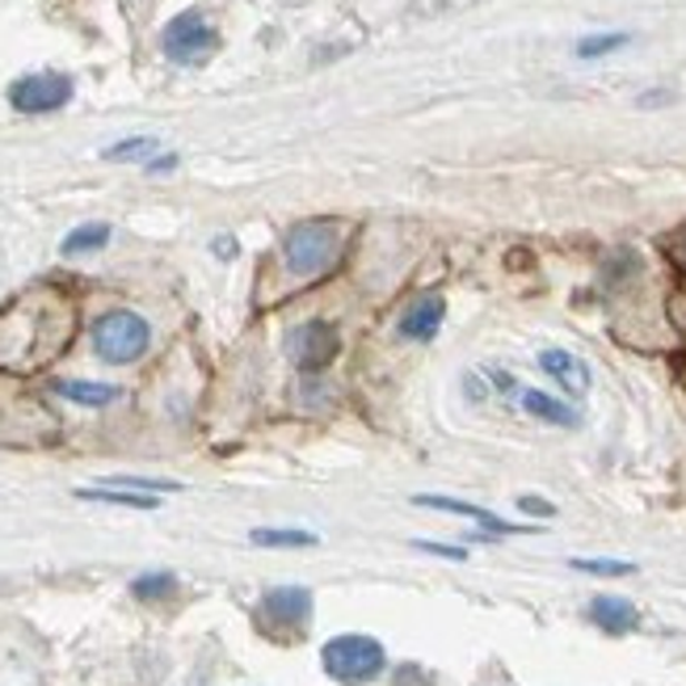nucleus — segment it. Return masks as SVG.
Returning a JSON list of instances; mask_svg holds the SVG:
<instances>
[{
    "mask_svg": "<svg viewBox=\"0 0 686 686\" xmlns=\"http://www.w3.org/2000/svg\"><path fill=\"white\" fill-rule=\"evenodd\" d=\"M321 666L333 683L359 686V683L380 678L383 666H388V653H383V645L380 640H371V636H337V640L324 645Z\"/></svg>",
    "mask_w": 686,
    "mask_h": 686,
    "instance_id": "1",
    "label": "nucleus"
},
{
    "mask_svg": "<svg viewBox=\"0 0 686 686\" xmlns=\"http://www.w3.org/2000/svg\"><path fill=\"white\" fill-rule=\"evenodd\" d=\"M148 342H153V329L135 312H110L94 329V350L106 363H135L148 350Z\"/></svg>",
    "mask_w": 686,
    "mask_h": 686,
    "instance_id": "2",
    "label": "nucleus"
},
{
    "mask_svg": "<svg viewBox=\"0 0 686 686\" xmlns=\"http://www.w3.org/2000/svg\"><path fill=\"white\" fill-rule=\"evenodd\" d=\"M337 245H342V236H337L333 224H300V228L286 232V270L300 274V278H312V274L333 266Z\"/></svg>",
    "mask_w": 686,
    "mask_h": 686,
    "instance_id": "3",
    "label": "nucleus"
},
{
    "mask_svg": "<svg viewBox=\"0 0 686 686\" xmlns=\"http://www.w3.org/2000/svg\"><path fill=\"white\" fill-rule=\"evenodd\" d=\"M165 56L173 63H203V59L215 56V47H219V35L210 30V21L203 13H182V18H173L165 26Z\"/></svg>",
    "mask_w": 686,
    "mask_h": 686,
    "instance_id": "4",
    "label": "nucleus"
},
{
    "mask_svg": "<svg viewBox=\"0 0 686 686\" xmlns=\"http://www.w3.org/2000/svg\"><path fill=\"white\" fill-rule=\"evenodd\" d=\"M337 350H342V337H337V329L324 321H307L300 324L295 333H291V342H286V354H291V363L300 366V371H324V366L337 359Z\"/></svg>",
    "mask_w": 686,
    "mask_h": 686,
    "instance_id": "5",
    "label": "nucleus"
},
{
    "mask_svg": "<svg viewBox=\"0 0 686 686\" xmlns=\"http://www.w3.org/2000/svg\"><path fill=\"white\" fill-rule=\"evenodd\" d=\"M68 97H72V80L56 77V72L26 77L9 89V101H13V110H21V115H47V110H59Z\"/></svg>",
    "mask_w": 686,
    "mask_h": 686,
    "instance_id": "6",
    "label": "nucleus"
},
{
    "mask_svg": "<svg viewBox=\"0 0 686 686\" xmlns=\"http://www.w3.org/2000/svg\"><path fill=\"white\" fill-rule=\"evenodd\" d=\"M442 316H447V304H442L439 295H421V300H413L401 312L396 329H401V337H409V342H430L439 333Z\"/></svg>",
    "mask_w": 686,
    "mask_h": 686,
    "instance_id": "7",
    "label": "nucleus"
},
{
    "mask_svg": "<svg viewBox=\"0 0 686 686\" xmlns=\"http://www.w3.org/2000/svg\"><path fill=\"white\" fill-rule=\"evenodd\" d=\"M539 366H543L565 392H572V396L590 392V380H594L590 366L581 363L577 354H569V350H543V354H539Z\"/></svg>",
    "mask_w": 686,
    "mask_h": 686,
    "instance_id": "8",
    "label": "nucleus"
},
{
    "mask_svg": "<svg viewBox=\"0 0 686 686\" xmlns=\"http://www.w3.org/2000/svg\"><path fill=\"white\" fill-rule=\"evenodd\" d=\"M518 404L531 413V418L548 421V425H581V413L572 404L556 401L552 392H539V388H518Z\"/></svg>",
    "mask_w": 686,
    "mask_h": 686,
    "instance_id": "9",
    "label": "nucleus"
},
{
    "mask_svg": "<svg viewBox=\"0 0 686 686\" xmlns=\"http://www.w3.org/2000/svg\"><path fill=\"white\" fill-rule=\"evenodd\" d=\"M262 610L283 628H300L307 619V610H312V598H307V590H270Z\"/></svg>",
    "mask_w": 686,
    "mask_h": 686,
    "instance_id": "10",
    "label": "nucleus"
},
{
    "mask_svg": "<svg viewBox=\"0 0 686 686\" xmlns=\"http://www.w3.org/2000/svg\"><path fill=\"white\" fill-rule=\"evenodd\" d=\"M590 619L602 631H610V636H624V631H631L640 624V615H636V607H631L628 598H594Z\"/></svg>",
    "mask_w": 686,
    "mask_h": 686,
    "instance_id": "11",
    "label": "nucleus"
},
{
    "mask_svg": "<svg viewBox=\"0 0 686 686\" xmlns=\"http://www.w3.org/2000/svg\"><path fill=\"white\" fill-rule=\"evenodd\" d=\"M418 506H430V510H447V514L477 518V522H484V527H489V531H497V535L535 531V527H510L506 518H493L489 510H480V506H468V501H455V497H418Z\"/></svg>",
    "mask_w": 686,
    "mask_h": 686,
    "instance_id": "12",
    "label": "nucleus"
},
{
    "mask_svg": "<svg viewBox=\"0 0 686 686\" xmlns=\"http://www.w3.org/2000/svg\"><path fill=\"white\" fill-rule=\"evenodd\" d=\"M106 241H110V228H106V224H89V228L68 232L63 253H68V257H77V253H94V248H101Z\"/></svg>",
    "mask_w": 686,
    "mask_h": 686,
    "instance_id": "13",
    "label": "nucleus"
},
{
    "mask_svg": "<svg viewBox=\"0 0 686 686\" xmlns=\"http://www.w3.org/2000/svg\"><path fill=\"white\" fill-rule=\"evenodd\" d=\"M59 392L80 404H110L118 396V388H110V383H59Z\"/></svg>",
    "mask_w": 686,
    "mask_h": 686,
    "instance_id": "14",
    "label": "nucleus"
},
{
    "mask_svg": "<svg viewBox=\"0 0 686 686\" xmlns=\"http://www.w3.org/2000/svg\"><path fill=\"white\" fill-rule=\"evenodd\" d=\"M253 543H257V548H312L316 535H307V531H253Z\"/></svg>",
    "mask_w": 686,
    "mask_h": 686,
    "instance_id": "15",
    "label": "nucleus"
},
{
    "mask_svg": "<svg viewBox=\"0 0 686 686\" xmlns=\"http://www.w3.org/2000/svg\"><path fill=\"white\" fill-rule=\"evenodd\" d=\"M77 497H85V501H106V506H131V510H156V497H135V493H106V489H80Z\"/></svg>",
    "mask_w": 686,
    "mask_h": 686,
    "instance_id": "16",
    "label": "nucleus"
},
{
    "mask_svg": "<svg viewBox=\"0 0 686 686\" xmlns=\"http://www.w3.org/2000/svg\"><path fill=\"white\" fill-rule=\"evenodd\" d=\"M173 590H177V581H173L169 572H148V577H139L131 586V594H139V598H165Z\"/></svg>",
    "mask_w": 686,
    "mask_h": 686,
    "instance_id": "17",
    "label": "nucleus"
},
{
    "mask_svg": "<svg viewBox=\"0 0 686 686\" xmlns=\"http://www.w3.org/2000/svg\"><path fill=\"white\" fill-rule=\"evenodd\" d=\"M572 569L598 572V577H628V572H636V565H628V560H572Z\"/></svg>",
    "mask_w": 686,
    "mask_h": 686,
    "instance_id": "18",
    "label": "nucleus"
},
{
    "mask_svg": "<svg viewBox=\"0 0 686 686\" xmlns=\"http://www.w3.org/2000/svg\"><path fill=\"white\" fill-rule=\"evenodd\" d=\"M156 153V139H127V144H115L106 160H139V156H153Z\"/></svg>",
    "mask_w": 686,
    "mask_h": 686,
    "instance_id": "19",
    "label": "nucleus"
},
{
    "mask_svg": "<svg viewBox=\"0 0 686 686\" xmlns=\"http://www.w3.org/2000/svg\"><path fill=\"white\" fill-rule=\"evenodd\" d=\"M624 42H628V35H598V39H586V42H581V47H577V56H581V59L607 56V51L624 47Z\"/></svg>",
    "mask_w": 686,
    "mask_h": 686,
    "instance_id": "20",
    "label": "nucleus"
},
{
    "mask_svg": "<svg viewBox=\"0 0 686 686\" xmlns=\"http://www.w3.org/2000/svg\"><path fill=\"white\" fill-rule=\"evenodd\" d=\"M110 484H118V489H148V493H169V489H177L173 480H148V477H110Z\"/></svg>",
    "mask_w": 686,
    "mask_h": 686,
    "instance_id": "21",
    "label": "nucleus"
},
{
    "mask_svg": "<svg viewBox=\"0 0 686 686\" xmlns=\"http://www.w3.org/2000/svg\"><path fill=\"white\" fill-rule=\"evenodd\" d=\"M413 548H421V552H430V556H447V560H463V548H447V543H425V539H418Z\"/></svg>",
    "mask_w": 686,
    "mask_h": 686,
    "instance_id": "22",
    "label": "nucleus"
},
{
    "mask_svg": "<svg viewBox=\"0 0 686 686\" xmlns=\"http://www.w3.org/2000/svg\"><path fill=\"white\" fill-rule=\"evenodd\" d=\"M518 506H522V510H527V514H552V506H548V501H535V497H522V501H518Z\"/></svg>",
    "mask_w": 686,
    "mask_h": 686,
    "instance_id": "23",
    "label": "nucleus"
}]
</instances>
